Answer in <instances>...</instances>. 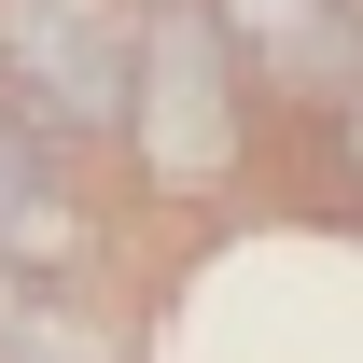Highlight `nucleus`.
I'll use <instances>...</instances> for the list:
<instances>
[{
	"label": "nucleus",
	"instance_id": "nucleus-5",
	"mask_svg": "<svg viewBox=\"0 0 363 363\" xmlns=\"http://www.w3.org/2000/svg\"><path fill=\"white\" fill-rule=\"evenodd\" d=\"M335 140H350V168H363V70L335 84Z\"/></svg>",
	"mask_w": 363,
	"mask_h": 363
},
{
	"label": "nucleus",
	"instance_id": "nucleus-4",
	"mask_svg": "<svg viewBox=\"0 0 363 363\" xmlns=\"http://www.w3.org/2000/svg\"><path fill=\"white\" fill-rule=\"evenodd\" d=\"M238 56H252V84L279 98H321L335 112V84L363 70V0H224Z\"/></svg>",
	"mask_w": 363,
	"mask_h": 363
},
{
	"label": "nucleus",
	"instance_id": "nucleus-3",
	"mask_svg": "<svg viewBox=\"0 0 363 363\" xmlns=\"http://www.w3.org/2000/svg\"><path fill=\"white\" fill-rule=\"evenodd\" d=\"M56 154H70V140L28 126V112L0 98V266H14V279H70V266H84V196H70Z\"/></svg>",
	"mask_w": 363,
	"mask_h": 363
},
{
	"label": "nucleus",
	"instance_id": "nucleus-1",
	"mask_svg": "<svg viewBox=\"0 0 363 363\" xmlns=\"http://www.w3.org/2000/svg\"><path fill=\"white\" fill-rule=\"evenodd\" d=\"M238 84H252V56H238L224 0H140V98H126V154L154 196H210L238 168Z\"/></svg>",
	"mask_w": 363,
	"mask_h": 363
},
{
	"label": "nucleus",
	"instance_id": "nucleus-2",
	"mask_svg": "<svg viewBox=\"0 0 363 363\" xmlns=\"http://www.w3.org/2000/svg\"><path fill=\"white\" fill-rule=\"evenodd\" d=\"M0 98L56 140H126L140 0H0Z\"/></svg>",
	"mask_w": 363,
	"mask_h": 363
}]
</instances>
